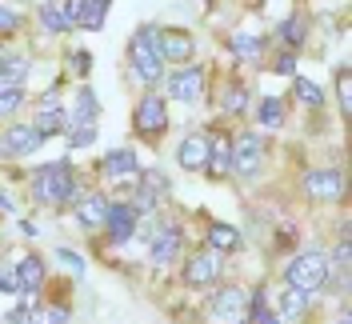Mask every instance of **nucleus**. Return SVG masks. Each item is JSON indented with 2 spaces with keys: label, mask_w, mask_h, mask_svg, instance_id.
<instances>
[{
  "label": "nucleus",
  "mask_w": 352,
  "mask_h": 324,
  "mask_svg": "<svg viewBox=\"0 0 352 324\" xmlns=\"http://www.w3.org/2000/svg\"><path fill=\"white\" fill-rule=\"evenodd\" d=\"M32 193H36V200H44V204H68V200H76L72 164H68V160H52V164L36 169V176H32Z\"/></svg>",
  "instance_id": "1"
},
{
  "label": "nucleus",
  "mask_w": 352,
  "mask_h": 324,
  "mask_svg": "<svg viewBox=\"0 0 352 324\" xmlns=\"http://www.w3.org/2000/svg\"><path fill=\"white\" fill-rule=\"evenodd\" d=\"M329 272L332 264L324 252H316V248H308V252H300V257H292V264L285 268V281L288 288H300V292H316V288H324L329 284Z\"/></svg>",
  "instance_id": "2"
},
{
  "label": "nucleus",
  "mask_w": 352,
  "mask_h": 324,
  "mask_svg": "<svg viewBox=\"0 0 352 324\" xmlns=\"http://www.w3.org/2000/svg\"><path fill=\"white\" fill-rule=\"evenodd\" d=\"M129 56H132V72L144 80V85H156L160 76H164V61L156 56V48H153V41H148V28L140 32V36H132V44H129Z\"/></svg>",
  "instance_id": "3"
},
{
  "label": "nucleus",
  "mask_w": 352,
  "mask_h": 324,
  "mask_svg": "<svg viewBox=\"0 0 352 324\" xmlns=\"http://www.w3.org/2000/svg\"><path fill=\"white\" fill-rule=\"evenodd\" d=\"M261 160H264L261 132H241V136L232 140V169L241 176H252V173H261Z\"/></svg>",
  "instance_id": "4"
},
{
  "label": "nucleus",
  "mask_w": 352,
  "mask_h": 324,
  "mask_svg": "<svg viewBox=\"0 0 352 324\" xmlns=\"http://www.w3.org/2000/svg\"><path fill=\"white\" fill-rule=\"evenodd\" d=\"M148 41H153L156 56L168 65V61H176V65H184L188 56H192V36L188 32H156V28H148Z\"/></svg>",
  "instance_id": "5"
},
{
  "label": "nucleus",
  "mask_w": 352,
  "mask_h": 324,
  "mask_svg": "<svg viewBox=\"0 0 352 324\" xmlns=\"http://www.w3.org/2000/svg\"><path fill=\"white\" fill-rule=\"evenodd\" d=\"M136 129L144 132V136H156V132L168 129V105H164V96H140V105H136Z\"/></svg>",
  "instance_id": "6"
},
{
  "label": "nucleus",
  "mask_w": 352,
  "mask_h": 324,
  "mask_svg": "<svg viewBox=\"0 0 352 324\" xmlns=\"http://www.w3.org/2000/svg\"><path fill=\"white\" fill-rule=\"evenodd\" d=\"M44 144V136L32 125H12V129H4L0 136V152L4 156H28V152H36Z\"/></svg>",
  "instance_id": "7"
},
{
  "label": "nucleus",
  "mask_w": 352,
  "mask_h": 324,
  "mask_svg": "<svg viewBox=\"0 0 352 324\" xmlns=\"http://www.w3.org/2000/svg\"><path fill=\"white\" fill-rule=\"evenodd\" d=\"M200 92H204V68L200 65H188V68H180V72H173V80H168V96L184 100V105H192V100H200Z\"/></svg>",
  "instance_id": "8"
},
{
  "label": "nucleus",
  "mask_w": 352,
  "mask_h": 324,
  "mask_svg": "<svg viewBox=\"0 0 352 324\" xmlns=\"http://www.w3.org/2000/svg\"><path fill=\"white\" fill-rule=\"evenodd\" d=\"M305 193L312 200H340L344 196V184H340V173L336 169H316V173L305 176Z\"/></svg>",
  "instance_id": "9"
},
{
  "label": "nucleus",
  "mask_w": 352,
  "mask_h": 324,
  "mask_svg": "<svg viewBox=\"0 0 352 324\" xmlns=\"http://www.w3.org/2000/svg\"><path fill=\"white\" fill-rule=\"evenodd\" d=\"M244 304H248V296H244L241 288H220L217 296H212V304H208V316L220 324H232V321H241Z\"/></svg>",
  "instance_id": "10"
},
{
  "label": "nucleus",
  "mask_w": 352,
  "mask_h": 324,
  "mask_svg": "<svg viewBox=\"0 0 352 324\" xmlns=\"http://www.w3.org/2000/svg\"><path fill=\"white\" fill-rule=\"evenodd\" d=\"M220 277V252L212 248V252H200V257H192L188 264H184V281L192 284V288H204V284H212Z\"/></svg>",
  "instance_id": "11"
},
{
  "label": "nucleus",
  "mask_w": 352,
  "mask_h": 324,
  "mask_svg": "<svg viewBox=\"0 0 352 324\" xmlns=\"http://www.w3.org/2000/svg\"><path fill=\"white\" fill-rule=\"evenodd\" d=\"M148 257H153L156 268H168L176 257H180V228L176 224H164L160 233L153 237V248H148Z\"/></svg>",
  "instance_id": "12"
},
{
  "label": "nucleus",
  "mask_w": 352,
  "mask_h": 324,
  "mask_svg": "<svg viewBox=\"0 0 352 324\" xmlns=\"http://www.w3.org/2000/svg\"><path fill=\"white\" fill-rule=\"evenodd\" d=\"M104 224H109L112 244H124V240H132V233H136V213H132V204H109Z\"/></svg>",
  "instance_id": "13"
},
{
  "label": "nucleus",
  "mask_w": 352,
  "mask_h": 324,
  "mask_svg": "<svg viewBox=\"0 0 352 324\" xmlns=\"http://www.w3.org/2000/svg\"><path fill=\"white\" fill-rule=\"evenodd\" d=\"M176 160H180L188 173L204 169V164H208V136H200V132L184 136V140H180V149H176Z\"/></svg>",
  "instance_id": "14"
},
{
  "label": "nucleus",
  "mask_w": 352,
  "mask_h": 324,
  "mask_svg": "<svg viewBox=\"0 0 352 324\" xmlns=\"http://www.w3.org/2000/svg\"><path fill=\"white\" fill-rule=\"evenodd\" d=\"M104 213H109L104 193H88V196L76 200V220H80V228H100V224H104Z\"/></svg>",
  "instance_id": "15"
},
{
  "label": "nucleus",
  "mask_w": 352,
  "mask_h": 324,
  "mask_svg": "<svg viewBox=\"0 0 352 324\" xmlns=\"http://www.w3.org/2000/svg\"><path fill=\"white\" fill-rule=\"evenodd\" d=\"M136 173H140V164H136V152H129V149L109 152V160H104V176H112V180H132Z\"/></svg>",
  "instance_id": "16"
},
{
  "label": "nucleus",
  "mask_w": 352,
  "mask_h": 324,
  "mask_svg": "<svg viewBox=\"0 0 352 324\" xmlns=\"http://www.w3.org/2000/svg\"><path fill=\"white\" fill-rule=\"evenodd\" d=\"M41 281H44V264L36 257H24L21 264H16V288L28 296V292H36V288H41Z\"/></svg>",
  "instance_id": "17"
},
{
  "label": "nucleus",
  "mask_w": 352,
  "mask_h": 324,
  "mask_svg": "<svg viewBox=\"0 0 352 324\" xmlns=\"http://www.w3.org/2000/svg\"><path fill=\"white\" fill-rule=\"evenodd\" d=\"M96 96H92V88H80L76 92V105H72V116H68V125H96Z\"/></svg>",
  "instance_id": "18"
},
{
  "label": "nucleus",
  "mask_w": 352,
  "mask_h": 324,
  "mask_svg": "<svg viewBox=\"0 0 352 324\" xmlns=\"http://www.w3.org/2000/svg\"><path fill=\"white\" fill-rule=\"evenodd\" d=\"M24 76H28V61L24 56H8L0 65V88H21Z\"/></svg>",
  "instance_id": "19"
},
{
  "label": "nucleus",
  "mask_w": 352,
  "mask_h": 324,
  "mask_svg": "<svg viewBox=\"0 0 352 324\" xmlns=\"http://www.w3.org/2000/svg\"><path fill=\"white\" fill-rule=\"evenodd\" d=\"M208 240H212L217 252H236V248H241V233H236L232 224H212V228H208Z\"/></svg>",
  "instance_id": "20"
},
{
  "label": "nucleus",
  "mask_w": 352,
  "mask_h": 324,
  "mask_svg": "<svg viewBox=\"0 0 352 324\" xmlns=\"http://www.w3.org/2000/svg\"><path fill=\"white\" fill-rule=\"evenodd\" d=\"M109 4L112 0H85V8H80V28H100L104 17H109Z\"/></svg>",
  "instance_id": "21"
},
{
  "label": "nucleus",
  "mask_w": 352,
  "mask_h": 324,
  "mask_svg": "<svg viewBox=\"0 0 352 324\" xmlns=\"http://www.w3.org/2000/svg\"><path fill=\"white\" fill-rule=\"evenodd\" d=\"M204 169H212L217 176H224L232 169V152H228L224 140H208V164H204Z\"/></svg>",
  "instance_id": "22"
},
{
  "label": "nucleus",
  "mask_w": 352,
  "mask_h": 324,
  "mask_svg": "<svg viewBox=\"0 0 352 324\" xmlns=\"http://www.w3.org/2000/svg\"><path fill=\"white\" fill-rule=\"evenodd\" d=\"M280 120H285L280 96H264L261 100V129H280Z\"/></svg>",
  "instance_id": "23"
},
{
  "label": "nucleus",
  "mask_w": 352,
  "mask_h": 324,
  "mask_svg": "<svg viewBox=\"0 0 352 324\" xmlns=\"http://www.w3.org/2000/svg\"><path fill=\"white\" fill-rule=\"evenodd\" d=\"M232 52L244 56V61H256L264 52V41L261 36H248V32H236V36H232Z\"/></svg>",
  "instance_id": "24"
},
{
  "label": "nucleus",
  "mask_w": 352,
  "mask_h": 324,
  "mask_svg": "<svg viewBox=\"0 0 352 324\" xmlns=\"http://www.w3.org/2000/svg\"><path fill=\"white\" fill-rule=\"evenodd\" d=\"M308 308V292H300V288H285L280 292V312L285 316H305Z\"/></svg>",
  "instance_id": "25"
},
{
  "label": "nucleus",
  "mask_w": 352,
  "mask_h": 324,
  "mask_svg": "<svg viewBox=\"0 0 352 324\" xmlns=\"http://www.w3.org/2000/svg\"><path fill=\"white\" fill-rule=\"evenodd\" d=\"M136 176H140V188H148L153 196L168 193V176L160 173V169H144V173H136Z\"/></svg>",
  "instance_id": "26"
},
{
  "label": "nucleus",
  "mask_w": 352,
  "mask_h": 324,
  "mask_svg": "<svg viewBox=\"0 0 352 324\" xmlns=\"http://www.w3.org/2000/svg\"><path fill=\"white\" fill-rule=\"evenodd\" d=\"M32 129L48 140V136H56V132L65 129V116H60V112H36V125H32Z\"/></svg>",
  "instance_id": "27"
},
{
  "label": "nucleus",
  "mask_w": 352,
  "mask_h": 324,
  "mask_svg": "<svg viewBox=\"0 0 352 324\" xmlns=\"http://www.w3.org/2000/svg\"><path fill=\"white\" fill-rule=\"evenodd\" d=\"M220 105H224V112H232V116H236V112H244V105H248V92H244L241 85H228Z\"/></svg>",
  "instance_id": "28"
},
{
  "label": "nucleus",
  "mask_w": 352,
  "mask_h": 324,
  "mask_svg": "<svg viewBox=\"0 0 352 324\" xmlns=\"http://www.w3.org/2000/svg\"><path fill=\"white\" fill-rule=\"evenodd\" d=\"M280 41L292 44V48L305 41V17H288V21L280 24Z\"/></svg>",
  "instance_id": "29"
},
{
  "label": "nucleus",
  "mask_w": 352,
  "mask_h": 324,
  "mask_svg": "<svg viewBox=\"0 0 352 324\" xmlns=\"http://www.w3.org/2000/svg\"><path fill=\"white\" fill-rule=\"evenodd\" d=\"M24 105V88H0V116H12Z\"/></svg>",
  "instance_id": "30"
},
{
  "label": "nucleus",
  "mask_w": 352,
  "mask_h": 324,
  "mask_svg": "<svg viewBox=\"0 0 352 324\" xmlns=\"http://www.w3.org/2000/svg\"><path fill=\"white\" fill-rule=\"evenodd\" d=\"M96 140V125H72V132H68V144L72 149H88Z\"/></svg>",
  "instance_id": "31"
},
{
  "label": "nucleus",
  "mask_w": 352,
  "mask_h": 324,
  "mask_svg": "<svg viewBox=\"0 0 352 324\" xmlns=\"http://www.w3.org/2000/svg\"><path fill=\"white\" fill-rule=\"evenodd\" d=\"M296 92H300V100H305L308 108H316L320 100H324V92L312 85V80H305V76H296Z\"/></svg>",
  "instance_id": "32"
},
{
  "label": "nucleus",
  "mask_w": 352,
  "mask_h": 324,
  "mask_svg": "<svg viewBox=\"0 0 352 324\" xmlns=\"http://www.w3.org/2000/svg\"><path fill=\"white\" fill-rule=\"evenodd\" d=\"M41 21H44V28H48V32H68V24H65V17H60V8H56V4L41 8Z\"/></svg>",
  "instance_id": "33"
},
{
  "label": "nucleus",
  "mask_w": 352,
  "mask_h": 324,
  "mask_svg": "<svg viewBox=\"0 0 352 324\" xmlns=\"http://www.w3.org/2000/svg\"><path fill=\"white\" fill-rule=\"evenodd\" d=\"M32 321L36 324H68V308H44V312H36Z\"/></svg>",
  "instance_id": "34"
},
{
  "label": "nucleus",
  "mask_w": 352,
  "mask_h": 324,
  "mask_svg": "<svg viewBox=\"0 0 352 324\" xmlns=\"http://www.w3.org/2000/svg\"><path fill=\"white\" fill-rule=\"evenodd\" d=\"M80 8H85V0H60V17H65L68 28L80 21Z\"/></svg>",
  "instance_id": "35"
},
{
  "label": "nucleus",
  "mask_w": 352,
  "mask_h": 324,
  "mask_svg": "<svg viewBox=\"0 0 352 324\" xmlns=\"http://www.w3.org/2000/svg\"><path fill=\"white\" fill-rule=\"evenodd\" d=\"M336 85H340V108L349 112V108H352V85H349V68H340V72H336Z\"/></svg>",
  "instance_id": "36"
},
{
  "label": "nucleus",
  "mask_w": 352,
  "mask_h": 324,
  "mask_svg": "<svg viewBox=\"0 0 352 324\" xmlns=\"http://www.w3.org/2000/svg\"><path fill=\"white\" fill-rule=\"evenodd\" d=\"M56 257H60V264H68V268H72V272H76V277H80V272H85V260L76 257V252H72V248H56Z\"/></svg>",
  "instance_id": "37"
},
{
  "label": "nucleus",
  "mask_w": 352,
  "mask_h": 324,
  "mask_svg": "<svg viewBox=\"0 0 352 324\" xmlns=\"http://www.w3.org/2000/svg\"><path fill=\"white\" fill-rule=\"evenodd\" d=\"M16 28H21V17H16L12 8L0 4V32H16Z\"/></svg>",
  "instance_id": "38"
},
{
  "label": "nucleus",
  "mask_w": 352,
  "mask_h": 324,
  "mask_svg": "<svg viewBox=\"0 0 352 324\" xmlns=\"http://www.w3.org/2000/svg\"><path fill=\"white\" fill-rule=\"evenodd\" d=\"M0 292H21L16 288V268H4L0 264Z\"/></svg>",
  "instance_id": "39"
},
{
  "label": "nucleus",
  "mask_w": 352,
  "mask_h": 324,
  "mask_svg": "<svg viewBox=\"0 0 352 324\" xmlns=\"http://www.w3.org/2000/svg\"><path fill=\"white\" fill-rule=\"evenodd\" d=\"M88 61H92V56H88L85 48H76V52H72V68H76V72H80V76H85L88 68H92V65H88Z\"/></svg>",
  "instance_id": "40"
},
{
  "label": "nucleus",
  "mask_w": 352,
  "mask_h": 324,
  "mask_svg": "<svg viewBox=\"0 0 352 324\" xmlns=\"http://www.w3.org/2000/svg\"><path fill=\"white\" fill-rule=\"evenodd\" d=\"M41 112H60V96H56V92H44L41 96Z\"/></svg>",
  "instance_id": "41"
},
{
  "label": "nucleus",
  "mask_w": 352,
  "mask_h": 324,
  "mask_svg": "<svg viewBox=\"0 0 352 324\" xmlns=\"http://www.w3.org/2000/svg\"><path fill=\"white\" fill-rule=\"evenodd\" d=\"M276 72H280V76H292V72H296V56H280V61H276Z\"/></svg>",
  "instance_id": "42"
},
{
  "label": "nucleus",
  "mask_w": 352,
  "mask_h": 324,
  "mask_svg": "<svg viewBox=\"0 0 352 324\" xmlns=\"http://www.w3.org/2000/svg\"><path fill=\"white\" fill-rule=\"evenodd\" d=\"M336 264H349V237L340 240V248H336Z\"/></svg>",
  "instance_id": "43"
},
{
  "label": "nucleus",
  "mask_w": 352,
  "mask_h": 324,
  "mask_svg": "<svg viewBox=\"0 0 352 324\" xmlns=\"http://www.w3.org/2000/svg\"><path fill=\"white\" fill-rule=\"evenodd\" d=\"M261 324H285V316H264Z\"/></svg>",
  "instance_id": "44"
},
{
  "label": "nucleus",
  "mask_w": 352,
  "mask_h": 324,
  "mask_svg": "<svg viewBox=\"0 0 352 324\" xmlns=\"http://www.w3.org/2000/svg\"><path fill=\"white\" fill-rule=\"evenodd\" d=\"M48 4H60V0H41V8H48Z\"/></svg>",
  "instance_id": "45"
},
{
  "label": "nucleus",
  "mask_w": 352,
  "mask_h": 324,
  "mask_svg": "<svg viewBox=\"0 0 352 324\" xmlns=\"http://www.w3.org/2000/svg\"><path fill=\"white\" fill-rule=\"evenodd\" d=\"M336 324H349V316H340V321H336Z\"/></svg>",
  "instance_id": "46"
},
{
  "label": "nucleus",
  "mask_w": 352,
  "mask_h": 324,
  "mask_svg": "<svg viewBox=\"0 0 352 324\" xmlns=\"http://www.w3.org/2000/svg\"><path fill=\"white\" fill-rule=\"evenodd\" d=\"M232 324H244V321H232Z\"/></svg>",
  "instance_id": "47"
}]
</instances>
